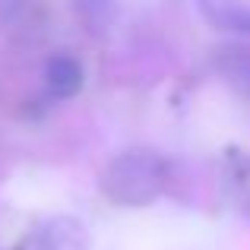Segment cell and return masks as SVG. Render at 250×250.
Instances as JSON below:
<instances>
[{
	"mask_svg": "<svg viewBox=\"0 0 250 250\" xmlns=\"http://www.w3.org/2000/svg\"><path fill=\"white\" fill-rule=\"evenodd\" d=\"M168 184V165L149 149H130L108 162L102 174V190L117 206H149Z\"/></svg>",
	"mask_w": 250,
	"mask_h": 250,
	"instance_id": "obj_1",
	"label": "cell"
},
{
	"mask_svg": "<svg viewBox=\"0 0 250 250\" xmlns=\"http://www.w3.org/2000/svg\"><path fill=\"white\" fill-rule=\"evenodd\" d=\"M44 85L54 98H70L83 89V67L70 54H54L44 67Z\"/></svg>",
	"mask_w": 250,
	"mask_h": 250,
	"instance_id": "obj_4",
	"label": "cell"
},
{
	"mask_svg": "<svg viewBox=\"0 0 250 250\" xmlns=\"http://www.w3.org/2000/svg\"><path fill=\"white\" fill-rule=\"evenodd\" d=\"M234 193H238V203H241V209L250 215V159L241 165L238 171V181H234Z\"/></svg>",
	"mask_w": 250,
	"mask_h": 250,
	"instance_id": "obj_7",
	"label": "cell"
},
{
	"mask_svg": "<svg viewBox=\"0 0 250 250\" xmlns=\"http://www.w3.org/2000/svg\"><path fill=\"white\" fill-rule=\"evenodd\" d=\"M215 70L231 89L250 95V44H225L215 51Z\"/></svg>",
	"mask_w": 250,
	"mask_h": 250,
	"instance_id": "obj_5",
	"label": "cell"
},
{
	"mask_svg": "<svg viewBox=\"0 0 250 250\" xmlns=\"http://www.w3.org/2000/svg\"><path fill=\"white\" fill-rule=\"evenodd\" d=\"M0 6H10V10H16V6H22V0H0Z\"/></svg>",
	"mask_w": 250,
	"mask_h": 250,
	"instance_id": "obj_8",
	"label": "cell"
},
{
	"mask_svg": "<svg viewBox=\"0 0 250 250\" xmlns=\"http://www.w3.org/2000/svg\"><path fill=\"white\" fill-rule=\"evenodd\" d=\"M76 13H80L83 25L92 32V35H102L108 32V25L114 22V13H117V3L114 0H76Z\"/></svg>",
	"mask_w": 250,
	"mask_h": 250,
	"instance_id": "obj_6",
	"label": "cell"
},
{
	"mask_svg": "<svg viewBox=\"0 0 250 250\" xmlns=\"http://www.w3.org/2000/svg\"><path fill=\"white\" fill-rule=\"evenodd\" d=\"M196 6L219 32L250 35V0H196Z\"/></svg>",
	"mask_w": 250,
	"mask_h": 250,
	"instance_id": "obj_3",
	"label": "cell"
},
{
	"mask_svg": "<svg viewBox=\"0 0 250 250\" xmlns=\"http://www.w3.org/2000/svg\"><path fill=\"white\" fill-rule=\"evenodd\" d=\"M19 250H89V231L73 215L44 219L22 238Z\"/></svg>",
	"mask_w": 250,
	"mask_h": 250,
	"instance_id": "obj_2",
	"label": "cell"
}]
</instances>
